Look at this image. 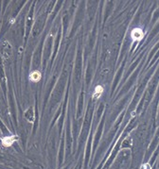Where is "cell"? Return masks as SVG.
I'll return each mask as SVG.
<instances>
[{"label": "cell", "instance_id": "6da1fadb", "mask_svg": "<svg viewBox=\"0 0 159 169\" xmlns=\"http://www.w3.org/2000/svg\"><path fill=\"white\" fill-rule=\"evenodd\" d=\"M143 36H144V33H143V30L141 29H134L131 32V37L134 41H141L143 39Z\"/></svg>", "mask_w": 159, "mask_h": 169}, {"label": "cell", "instance_id": "7a4b0ae2", "mask_svg": "<svg viewBox=\"0 0 159 169\" xmlns=\"http://www.w3.org/2000/svg\"><path fill=\"white\" fill-rule=\"evenodd\" d=\"M17 139L16 136H11V137H5L2 140V143L5 147H10L13 144V142Z\"/></svg>", "mask_w": 159, "mask_h": 169}, {"label": "cell", "instance_id": "3957f363", "mask_svg": "<svg viewBox=\"0 0 159 169\" xmlns=\"http://www.w3.org/2000/svg\"><path fill=\"white\" fill-rule=\"evenodd\" d=\"M41 73L40 72H38V71H33L32 73L30 74V80L31 81H33V82H37V81H39L40 79H41Z\"/></svg>", "mask_w": 159, "mask_h": 169}, {"label": "cell", "instance_id": "277c9868", "mask_svg": "<svg viewBox=\"0 0 159 169\" xmlns=\"http://www.w3.org/2000/svg\"><path fill=\"white\" fill-rule=\"evenodd\" d=\"M102 93H103V87L101 86V85L97 86V87H96V89H95V91H94L93 97H94V98H98V97H101V95Z\"/></svg>", "mask_w": 159, "mask_h": 169}]
</instances>
